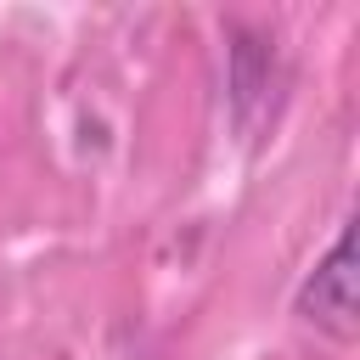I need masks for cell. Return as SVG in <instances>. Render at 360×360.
I'll return each mask as SVG.
<instances>
[{"label": "cell", "instance_id": "obj_1", "mask_svg": "<svg viewBox=\"0 0 360 360\" xmlns=\"http://www.w3.org/2000/svg\"><path fill=\"white\" fill-rule=\"evenodd\" d=\"M298 321H309L315 332L349 343L360 315H354V225H338L332 248L309 264V276L298 281V298H292Z\"/></svg>", "mask_w": 360, "mask_h": 360}, {"label": "cell", "instance_id": "obj_2", "mask_svg": "<svg viewBox=\"0 0 360 360\" xmlns=\"http://www.w3.org/2000/svg\"><path fill=\"white\" fill-rule=\"evenodd\" d=\"M270 68H276L270 39H248V34L236 28V45H231V112H236L242 129H253V101H264Z\"/></svg>", "mask_w": 360, "mask_h": 360}]
</instances>
